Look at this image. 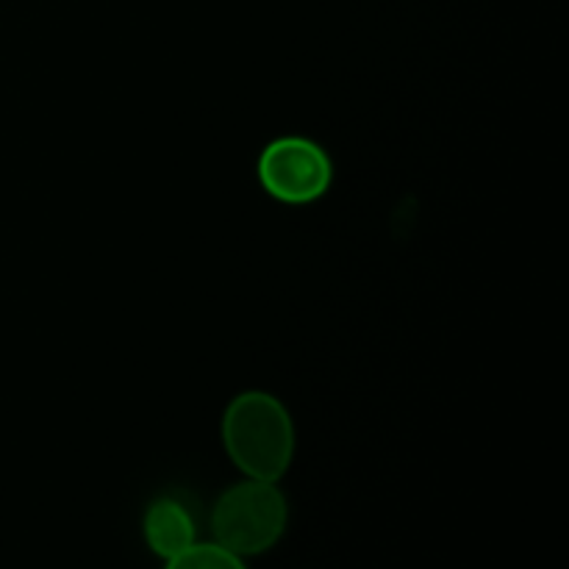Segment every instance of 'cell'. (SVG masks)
Returning <instances> with one entry per match:
<instances>
[{"instance_id":"cell-2","label":"cell","mask_w":569,"mask_h":569,"mask_svg":"<svg viewBox=\"0 0 569 569\" xmlns=\"http://www.w3.org/2000/svg\"><path fill=\"white\" fill-rule=\"evenodd\" d=\"M211 542L239 559H256L276 548L289 526V503L278 481L242 478L217 498L211 509Z\"/></svg>"},{"instance_id":"cell-4","label":"cell","mask_w":569,"mask_h":569,"mask_svg":"<svg viewBox=\"0 0 569 569\" xmlns=\"http://www.w3.org/2000/svg\"><path fill=\"white\" fill-rule=\"evenodd\" d=\"M142 537L150 553L159 556L161 561H170L198 542V522L187 503L164 495V498H156L144 511Z\"/></svg>"},{"instance_id":"cell-1","label":"cell","mask_w":569,"mask_h":569,"mask_svg":"<svg viewBox=\"0 0 569 569\" xmlns=\"http://www.w3.org/2000/svg\"><path fill=\"white\" fill-rule=\"evenodd\" d=\"M222 445L244 478L281 481L295 461V422L270 392L237 395L222 415Z\"/></svg>"},{"instance_id":"cell-5","label":"cell","mask_w":569,"mask_h":569,"mask_svg":"<svg viewBox=\"0 0 569 569\" xmlns=\"http://www.w3.org/2000/svg\"><path fill=\"white\" fill-rule=\"evenodd\" d=\"M164 569H248L244 559L226 550L217 542H194L192 548L178 553L176 559L164 561Z\"/></svg>"},{"instance_id":"cell-3","label":"cell","mask_w":569,"mask_h":569,"mask_svg":"<svg viewBox=\"0 0 569 569\" xmlns=\"http://www.w3.org/2000/svg\"><path fill=\"white\" fill-rule=\"evenodd\" d=\"M259 181L272 200L306 206L320 200L333 183V161L320 142L309 137H278L261 150Z\"/></svg>"}]
</instances>
